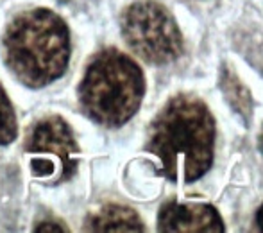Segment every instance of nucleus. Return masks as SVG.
Returning a JSON list of instances; mask_svg holds the SVG:
<instances>
[{"label": "nucleus", "instance_id": "f257e3e1", "mask_svg": "<svg viewBox=\"0 0 263 233\" xmlns=\"http://www.w3.org/2000/svg\"><path fill=\"white\" fill-rule=\"evenodd\" d=\"M147 149L170 181L194 183L204 176L215 149V120L204 102L190 95L168 101L151 126Z\"/></svg>", "mask_w": 263, "mask_h": 233}, {"label": "nucleus", "instance_id": "f03ea898", "mask_svg": "<svg viewBox=\"0 0 263 233\" xmlns=\"http://www.w3.org/2000/svg\"><path fill=\"white\" fill-rule=\"evenodd\" d=\"M4 49L14 76L27 86L40 88L58 79L68 65V29L52 11H29L9 25Z\"/></svg>", "mask_w": 263, "mask_h": 233}, {"label": "nucleus", "instance_id": "7ed1b4c3", "mask_svg": "<svg viewBox=\"0 0 263 233\" xmlns=\"http://www.w3.org/2000/svg\"><path fill=\"white\" fill-rule=\"evenodd\" d=\"M145 92L140 66L115 49L101 52L90 63L81 83V104L99 124L117 128L136 113Z\"/></svg>", "mask_w": 263, "mask_h": 233}, {"label": "nucleus", "instance_id": "20e7f679", "mask_svg": "<svg viewBox=\"0 0 263 233\" xmlns=\"http://www.w3.org/2000/svg\"><path fill=\"white\" fill-rule=\"evenodd\" d=\"M127 45L142 59L166 65L183 54V36L172 14L158 2L133 4L122 18Z\"/></svg>", "mask_w": 263, "mask_h": 233}, {"label": "nucleus", "instance_id": "39448f33", "mask_svg": "<svg viewBox=\"0 0 263 233\" xmlns=\"http://www.w3.org/2000/svg\"><path fill=\"white\" fill-rule=\"evenodd\" d=\"M27 149L29 153L58 158V181L68 180L76 172L77 162L73 160V154L77 153V146L73 142V135L70 131L68 124L63 118L49 117L45 120L38 122L32 129L31 136H29Z\"/></svg>", "mask_w": 263, "mask_h": 233}, {"label": "nucleus", "instance_id": "423d86ee", "mask_svg": "<svg viewBox=\"0 0 263 233\" xmlns=\"http://www.w3.org/2000/svg\"><path fill=\"white\" fill-rule=\"evenodd\" d=\"M158 230L168 233H213L224 231V224L218 212L210 205L168 203L159 212Z\"/></svg>", "mask_w": 263, "mask_h": 233}, {"label": "nucleus", "instance_id": "0eeeda50", "mask_svg": "<svg viewBox=\"0 0 263 233\" xmlns=\"http://www.w3.org/2000/svg\"><path fill=\"white\" fill-rule=\"evenodd\" d=\"M90 231H143L142 219L127 206L107 205L88 219Z\"/></svg>", "mask_w": 263, "mask_h": 233}, {"label": "nucleus", "instance_id": "6e6552de", "mask_svg": "<svg viewBox=\"0 0 263 233\" xmlns=\"http://www.w3.org/2000/svg\"><path fill=\"white\" fill-rule=\"evenodd\" d=\"M220 88L224 97L231 104V108L238 113L246 122L251 120L253 117V97H251L249 90L242 84V81L228 68L224 66L220 74Z\"/></svg>", "mask_w": 263, "mask_h": 233}, {"label": "nucleus", "instance_id": "1a4fd4ad", "mask_svg": "<svg viewBox=\"0 0 263 233\" xmlns=\"http://www.w3.org/2000/svg\"><path fill=\"white\" fill-rule=\"evenodd\" d=\"M16 138V115L4 88L0 86V144H11Z\"/></svg>", "mask_w": 263, "mask_h": 233}, {"label": "nucleus", "instance_id": "9d476101", "mask_svg": "<svg viewBox=\"0 0 263 233\" xmlns=\"http://www.w3.org/2000/svg\"><path fill=\"white\" fill-rule=\"evenodd\" d=\"M36 231H66V228L59 226L58 223H43L36 228Z\"/></svg>", "mask_w": 263, "mask_h": 233}, {"label": "nucleus", "instance_id": "9b49d317", "mask_svg": "<svg viewBox=\"0 0 263 233\" xmlns=\"http://www.w3.org/2000/svg\"><path fill=\"white\" fill-rule=\"evenodd\" d=\"M256 228L260 231H263V206L258 210V213H256Z\"/></svg>", "mask_w": 263, "mask_h": 233}, {"label": "nucleus", "instance_id": "f8f14e48", "mask_svg": "<svg viewBox=\"0 0 263 233\" xmlns=\"http://www.w3.org/2000/svg\"><path fill=\"white\" fill-rule=\"evenodd\" d=\"M260 147H261V151H263V129H261V133H260Z\"/></svg>", "mask_w": 263, "mask_h": 233}]
</instances>
